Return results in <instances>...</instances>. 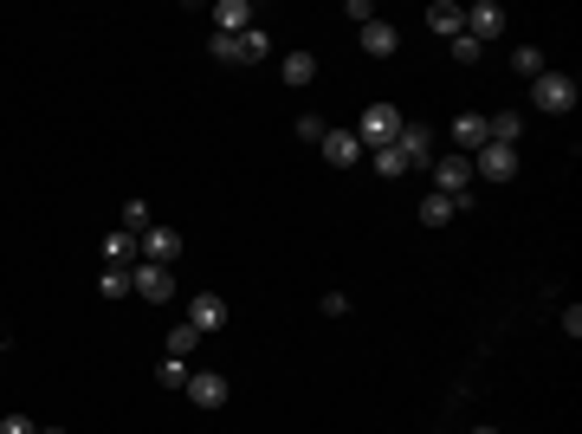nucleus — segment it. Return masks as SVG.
Returning a JSON list of instances; mask_svg holds the SVG:
<instances>
[{"instance_id": "obj_24", "label": "nucleus", "mask_w": 582, "mask_h": 434, "mask_svg": "<svg viewBox=\"0 0 582 434\" xmlns=\"http://www.w3.org/2000/svg\"><path fill=\"white\" fill-rule=\"evenodd\" d=\"M369 169H376V175H408V162H401L395 143H388V149H369Z\"/></svg>"}, {"instance_id": "obj_11", "label": "nucleus", "mask_w": 582, "mask_h": 434, "mask_svg": "<svg viewBox=\"0 0 582 434\" xmlns=\"http://www.w3.org/2000/svg\"><path fill=\"white\" fill-rule=\"evenodd\" d=\"M188 324H194V331H220V324H227V298H220V292H194L188 298Z\"/></svg>"}, {"instance_id": "obj_27", "label": "nucleus", "mask_w": 582, "mask_h": 434, "mask_svg": "<svg viewBox=\"0 0 582 434\" xmlns=\"http://www.w3.org/2000/svg\"><path fill=\"white\" fill-rule=\"evenodd\" d=\"M123 234H149V208H143V201H123Z\"/></svg>"}, {"instance_id": "obj_9", "label": "nucleus", "mask_w": 582, "mask_h": 434, "mask_svg": "<svg viewBox=\"0 0 582 434\" xmlns=\"http://www.w3.org/2000/svg\"><path fill=\"white\" fill-rule=\"evenodd\" d=\"M473 175H492V182H511V175H518V149H505V143H485L479 156H473Z\"/></svg>"}, {"instance_id": "obj_23", "label": "nucleus", "mask_w": 582, "mask_h": 434, "mask_svg": "<svg viewBox=\"0 0 582 434\" xmlns=\"http://www.w3.org/2000/svg\"><path fill=\"white\" fill-rule=\"evenodd\" d=\"M188 376H194V370H188V363H182V357H162V370H156V383H162V389H188Z\"/></svg>"}, {"instance_id": "obj_17", "label": "nucleus", "mask_w": 582, "mask_h": 434, "mask_svg": "<svg viewBox=\"0 0 582 434\" xmlns=\"http://www.w3.org/2000/svg\"><path fill=\"white\" fill-rule=\"evenodd\" d=\"M136 253H143V247H136V234H123V227H117V234H104V266H130Z\"/></svg>"}, {"instance_id": "obj_31", "label": "nucleus", "mask_w": 582, "mask_h": 434, "mask_svg": "<svg viewBox=\"0 0 582 434\" xmlns=\"http://www.w3.org/2000/svg\"><path fill=\"white\" fill-rule=\"evenodd\" d=\"M0 434H39V428L26 422V415H0Z\"/></svg>"}, {"instance_id": "obj_6", "label": "nucleus", "mask_w": 582, "mask_h": 434, "mask_svg": "<svg viewBox=\"0 0 582 434\" xmlns=\"http://www.w3.org/2000/svg\"><path fill=\"white\" fill-rule=\"evenodd\" d=\"M136 247H143V260H156V266L182 260V234H175V227H149V234H136Z\"/></svg>"}, {"instance_id": "obj_21", "label": "nucleus", "mask_w": 582, "mask_h": 434, "mask_svg": "<svg viewBox=\"0 0 582 434\" xmlns=\"http://www.w3.org/2000/svg\"><path fill=\"white\" fill-rule=\"evenodd\" d=\"M453 214H460V208H453L447 195H427V201H421V221H427V227H447Z\"/></svg>"}, {"instance_id": "obj_1", "label": "nucleus", "mask_w": 582, "mask_h": 434, "mask_svg": "<svg viewBox=\"0 0 582 434\" xmlns=\"http://www.w3.org/2000/svg\"><path fill=\"white\" fill-rule=\"evenodd\" d=\"M427 175H434V195H447L460 214L473 208V156H460V149H453V156H434Z\"/></svg>"}, {"instance_id": "obj_13", "label": "nucleus", "mask_w": 582, "mask_h": 434, "mask_svg": "<svg viewBox=\"0 0 582 434\" xmlns=\"http://www.w3.org/2000/svg\"><path fill=\"white\" fill-rule=\"evenodd\" d=\"M453 143H460V156H479V149L492 143L485 117H479V111H460V117H453Z\"/></svg>"}, {"instance_id": "obj_19", "label": "nucleus", "mask_w": 582, "mask_h": 434, "mask_svg": "<svg viewBox=\"0 0 582 434\" xmlns=\"http://www.w3.org/2000/svg\"><path fill=\"white\" fill-rule=\"evenodd\" d=\"M485 130H492V143H505V149H518V137H524L518 111H498V117H485Z\"/></svg>"}, {"instance_id": "obj_10", "label": "nucleus", "mask_w": 582, "mask_h": 434, "mask_svg": "<svg viewBox=\"0 0 582 434\" xmlns=\"http://www.w3.org/2000/svg\"><path fill=\"white\" fill-rule=\"evenodd\" d=\"M395 156L408 162V169H427V162H434V137H427L421 124H401V137H395Z\"/></svg>"}, {"instance_id": "obj_29", "label": "nucleus", "mask_w": 582, "mask_h": 434, "mask_svg": "<svg viewBox=\"0 0 582 434\" xmlns=\"http://www.w3.org/2000/svg\"><path fill=\"white\" fill-rule=\"evenodd\" d=\"M207 52H214V59H220V65H240V46H233V39H220V33H214V39H207Z\"/></svg>"}, {"instance_id": "obj_4", "label": "nucleus", "mask_w": 582, "mask_h": 434, "mask_svg": "<svg viewBox=\"0 0 582 434\" xmlns=\"http://www.w3.org/2000/svg\"><path fill=\"white\" fill-rule=\"evenodd\" d=\"M130 292L149 298V305H169V298H175V273L156 266V260H143V266H130Z\"/></svg>"}, {"instance_id": "obj_20", "label": "nucleus", "mask_w": 582, "mask_h": 434, "mask_svg": "<svg viewBox=\"0 0 582 434\" xmlns=\"http://www.w3.org/2000/svg\"><path fill=\"white\" fill-rule=\"evenodd\" d=\"M97 292H104V298H130V266H104Z\"/></svg>"}, {"instance_id": "obj_16", "label": "nucleus", "mask_w": 582, "mask_h": 434, "mask_svg": "<svg viewBox=\"0 0 582 434\" xmlns=\"http://www.w3.org/2000/svg\"><path fill=\"white\" fill-rule=\"evenodd\" d=\"M233 46H240V65H266L272 59V33H266V26H246Z\"/></svg>"}, {"instance_id": "obj_26", "label": "nucleus", "mask_w": 582, "mask_h": 434, "mask_svg": "<svg viewBox=\"0 0 582 434\" xmlns=\"http://www.w3.org/2000/svg\"><path fill=\"white\" fill-rule=\"evenodd\" d=\"M447 46H453V59H460V65H479V59H485V46H479V39H473V33H460V39H447Z\"/></svg>"}, {"instance_id": "obj_30", "label": "nucleus", "mask_w": 582, "mask_h": 434, "mask_svg": "<svg viewBox=\"0 0 582 434\" xmlns=\"http://www.w3.org/2000/svg\"><path fill=\"white\" fill-rule=\"evenodd\" d=\"M324 318H350V298H343V292H324Z\"/></svg>"}, {"instance_id": "obj_14", "label": "nucleus", "mask_w": 582, "mask_h": 434, "mask_svg": "<svg viewBox=\"0 0 582 434\" xmlns=\"http://www.w3.org/2000/svg\"><path fill=\"white\" fill-rule=\"evenodd\" d=\"M356 33H363V52H369V59H395L401 33H395V26H388V20H363V26H356Z\"/></svg>"}, {"instance_id": "obj_3", "label": "nucleus", "mask_w": 582, "mask_h": 434, "mask_svg": "<svg viewBox=\"0 0 582 434\" xmlns=\"http://www.w3.org/2000/svg\"><path fill=\"white\" fill-rule=\"evenodd\" d=\"M531 104H537V111H550V117L576 111V78L570 72H537L531 78Z\"/></svg>"}, {"instance_id": "obj_2", "label": "nucleus", "mask_w": 582, "mask_h": 434, "mask_svg": "<svg viewBox=\"0 0 582 434\" xmlns=\"http://www.w3.org/2000/svg\"><path fill=\"white\" fill-rule=\"evenodd\" d=\"M401 124H408V117H401L395 104H369V111L356 117V130H350V137L363 143V149H388V143L401 137Z\"/></svg>"}, {"instance_id": "obj_12", "label": "nucleus", "mask_w": 582, "mask_h": 434, "mask_svg": "<svg viewBox=\"0 0 582 434\" xmlns=\"http://www.w3.org/2000/svg\"><path fill=\"white\" fill-rule=\"evenodd\" d=\"M317 149H324L330 169H356V162H363V143H356L350 130H324V143H317Z\"/></svg>"}, {"instance_id": "obj_33", "label": "nucleus", "mask_w": 582, "mask_h": 434, "mask_svg": "<svg viewBox=\"0 0 582 434\" xmlns=\"http://www.w3.org/2000/svg\"><path fill=\"white\" fill-rule=\"evenodd\" d=\"M473 434H498V428H473Z\"/></svg>"}, {"instance_id": "obj_7", "label": "nucleus", "mask_w": 582, "mask_h": 434, "mask_svg": "<svg viewBox=\"0 0 582 434\" xmlns=\"http://www.w3.org/2000/svg\"><path fill=\"white\" fill-rule=\"evenodd\" d=\"M188 402H194V409H227V376H220V370H194L188 376Z\"/></svg>"}, {"instance_id": "obj_8", "label": "nucleus", "mask_w": 582, "mask_h": 434, "mask_svg": "<svg viewBox=\"0 0 582 434\" xmlns=\"http://www.w3.org/2000/svg\"><path fill=\"white\" fill-rule=\"evenodd\" d=\"M466 33H473L479 46L498 39V33H505V7H498V0H473V7H466Z\"/></svg>"}, {"instance_id": "obj_25", "label": "nucleus", "mask_w": 582, "mask_h": 434, "mask_svg": "<svg viewBox=\"0 0 582 434\" xmlns=\"http://www.w3.org/2000/svg\"><path fill=\"white\" fill-rule=\"evenodd\" d=\"M511 72L537 78V72H544V52H537V46H518V52H511Z\"/></svg>"}, {"instance_id": "obj_15", "label": "nucleus", "mask_w": 582, "mask_h": 434, "mask_svg": "<svg viewBox=\"0 0 582 434\" xmlns=\"http://www.w3.org/2000/svg\"><path fill=\"white\" fill-rule=\"evenodd\" d=\"M427 26H434L440 39H460L466 33V7L460 0H434V7H427Z\"/></svg>"}, {"instance_id": "obj_18", "label": "nucleus", "mask_w": 582, "mask_h": 434, "mask_svg": "<svg viewBox=\"0 0 582 434\" xmlns=\"http://www.w3.org/2000/svg\"><path fill=\"white\" fill-rule=\"evenodd\" d=\"M279 78H285V85H311V78H317V59H311V52H285Z\"/></svg>"}, {"instance_id": "obj_32", "label": "nucleus", "mask_w": 582, "mask_h": 434, "mask_svg": "<svg viewBox=\"0 0 582 434\" xmlns=\"http://www.w3.org/2000/svg\"><path fill=\"white\" fill-rule=\"evenodd\" d=\"M39 434H65V428H39Z\"/></svg>"}, {"instance_id": "obj_22", "label": "nucleus", "mask_w": 582, "mask_h": 434, "mask_svg": "<svg viewBox=\"0 0 582 434\" xmlns=\"http://www.w3.org/2000/svg\"><path fill=\"white\" fill-rule=\"evenodd\" d=\"M194 344H201V331H194V324H175V331H169V357H194Z\"/></svg>"}, {"instance_id": "obj_5", "label": "nucleus", "mask_w": 582, "mask_h": 434, "mask_svg": "<svg viewBox=\"0 0 582 434\" xmlns=\"http://www.w3.org/2000/svg\"><path fill=\"white\" fill-rule=\"evenodd\" d=\"M207 20H214L220 39H240L246 26H259V13H253V0H214V7H207Z\"/></svg>"}, {"instance_id": "obj_28", "label": "nucleus", "mask_w": 582, "mask_h": 434, "mask_svg": "<svg viewBox=\"0 0 582 434\" xmlns=\"http://www.w3.org/2000/svg\"><path fill=\"white\" fill-rule=\"evenodd\" d=\"M291 130H298V143H324V117H298V124H291Z\"/></svg>"}]
</instances>
